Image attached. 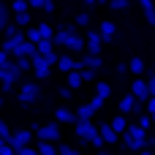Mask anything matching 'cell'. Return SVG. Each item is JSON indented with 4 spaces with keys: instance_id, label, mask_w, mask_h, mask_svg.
<instances>
[{
    "instance_id": "cell-5",
    "label": "cell",
    "mask_w": 155,
    "mask_h": 155,
    "mask_svg": "<svg viewBox=\"0 0 155 155\" xmlns=\"http://www.w3.org/2000/svg\"><path fill=\"white\" fill-rule=\"evenodd\" d=\"M101 49H104V41H101L98 30H87V35H84V52L87 54H101Z\"/></svg>"
},
{
    "instance_id": "cell-47",
    "label": "cell",
    "mask_w": 155,
    "mask_h": 155,
    "mask_svg": "<svg viewBox=\"0 0 155 155\" xmlns=\"http://www.w3.org/2000/svg\"><path fill=\"white\" fill-rule=\"evenodd\" d=\"M82 3H84V5H95V0H82Z\"/></svg>"
},
{
    "instance_id": "cell-8",
    "label": "cell",
    "mask_w": 155,
    "mask_h": 155,
    "mask_svg": "<svg viewBox=\"0 0 155 155\" xmlns=\"http://www.w3.org/2000/svg\"><path fill=\"white\" fill-rule=\"evenodd\" d=\"M11 54H14V60H19V57H27V60H33V57L38 54V49H35V44H30V41H22V44H19V46H16Z\"/></svg>"
},
{
    "instance_id": "cell-36",
    "label": "cell",
    "mask_w": 155,
    "mask_h": 155,
    "mask_svg": "<svg viewBox=\"0 0 155 155\" xmlns=\"http://www.w3.org/2000/svg\"><path fill=\"white\" fill-rule=\"evenodd\" d=\"M57 93H60V98H63V101H71V98H74V90H68V87H63V84L57 87Z\"/></svg>"
},
{
    "instance_id": "cell-31",
    "label": "cell",
    "mask_w": 155,
    "mask_h": 155,
    "mask_svg": "<svg viewBox=\"0 0 155 155\" xmlns=\"http://www.w3.org/2000/svg\"><path fill=\"white\" fill-rule=\"evenodd\" d=\"M14 65H16L19 71H30V68H33V60H27V57H19V60H14Z\"/></svg>"
},
{
    "instance_id": "cell-35",
    "label": "cell",
    "mask_w": 155,
    "mask_h": 155,
    "mask_svg": "<svg viewBox=\"0 0 155 155\" xmlns=\"http://www.w3.org/2000/svg\"><path fill=\"white\" fill-rule=\"evenodd\" d=\"M109 8H114V11H125V8H128V0H109Z\"/></svg>"
},
{
    "instance_id": "cell-29",
    "label": "cell",
    "mask_w": 155,
    "mask_h": 155,
    "mask_svg": "<svg viewBox=\"0 0 155 155\" xmlns=\"http://www.w3.org/2000/svg\"><path fill=\"white\" fill-rule=\"evenodd\" d=\"M74 22H76V27H87V25H90V14H87V11H79V14L74 16Z\"/></svg>"
},
{
    "instance_id": "cell-2",
    "label": "cell",
    "mask_w": 155,
    "mask_h": 155,
    "mask_svg": "<svg viewBox=\"0 0 155 155\" xmlns=\"http://www.w3.org/2000/svg\"><path fill=\"white\" fill-rule=\"evenodd\" d=\"M33 134L38 136V142H60V125L57 123H46V125H30Z\"/></svg>"
},
{
    "instance_id": "cell-51",
    "label": "cell",
    "mask_w": 155,
    "mask_h": 155,
    "mask_svg": "<svg viewBox=\"0 0 155 155\" xmlns=\"http://www.w3.org/2000/svg\"><path fill=\"white\" fill-rule=\"evenodd\" d=\"M150 71H153V74H155V65H153V68H150Z\"/></svg>"
},
{
    "instance_id": "cell-9",
    "label": "cell",
    "mask_w": 155,
    "mask_h": 155,
    "mask_svg": "<svg viewBox=\"0 0 155 155\" xmlns=\"http://www.w3.org/2000/svg\"><path fill=\"white\" fill-rule=\"evenodd\" d=\"M57 68H60L63 74H71V71H82L79 60H74L71 54H57Z\"/></svg>"
},
{
    "instance_id": "cell-22",
    "label": "cell",
    "mask_w": 155,
    "mask_h": 155,
    "mask_svg": "<svg viewBox=\"0 0 155 155\" xmlns=\"http://www.w3.org/2000/svg\"><path fill=\"white\" fill-rule=\"evenodd\" d=\"M19 35H22V30H19V27L14 25V19H11V22L5 25V30H3V38H5V41H11V38H19Z\"/></svg>"
},
{
    "instance_id": "cell-7",
    "label": "cell",
    "mask_w": 155,
    "mask_h": 155,
    "mask_svg": "<svg viewBox=\"0 0 155 155\" xmlns=\"http://www.w3.org/2000/svg\"><path fill=\"white\" fill-rule=\"evenodd\" d=\"M98 35H101V41H104V44H112V41H114V35H117L114 22H112V19H104V22H101V27H98Z\"/></svg>"
},
{
    "instance_id": "cell-18",
    "label": "cell",
    "mask_w": 155,
    "mask_h": 155,
    "mask_svg": "<svg viewBox=\"0 0 155 155\" xmlns=\"http://www.w3.org/2000/svg\"><path fill=\"white\" fill-rule=\"evenodd\" d=\"M125 134H128L134 142H144V144H147V131H142L136 123H134V125H128V131H125Z\"/></svg>"
},
{
    "instance_id": "cell-37",
    "label": "cell",
    "mask_w": 155,
    "mask_h": 155,
    "mask_svg": "<svg viewBox=\"0 0 155 155\" xmlns=\"http://www.w3.org/2000/svg\"><path fill=\"white\" fill-rule=\"evenodd\" d=\"M8 136H11V128H8V123H5V120H0V139H5V142H8Z\"/></svg>"
},
{
    "instance_id": "cell-43",
    "label": "cell",
    "mask_w": 155,
    "mask_h": 155,
    "mask_svg": "<svg viewBox=\"0 0 155 155\" xmlns=\"http://www.w3.org/2000/svg\"><path fill=\"white\" fill-rule=\"evenodd\" d=\"M8 63H11V57H8V54H5V52H3V49H0V68H5V65H8Z\"/></svg>"
},
{
    "instance_id": "cell-33",
    "label": "cell",
    "mask_w": 155,
    "mask_h": 155,
    "mask_svg": "<svg viewBox=\"0 0 155 155\" xmlns=\"http://www.w3.org/2000/svg\"><path fill=\"white\" fill-rule=\"evenodd\" d=\"M57 155H82L76 147H71V144H60L57 147Z\"/></svg>"
},
{
    "instance_id": "cell-40",
    "label": "cell",
    "mask_w": 155,
    "mask_h": 155,
    "mask_svg": "<svg viewBox=\"0 0 155 155\" xmlns=\"http://www.w3.org/2000/svg\"><path fill=\"white\" fill-rule=\"evenodd\" d=\"M16 155H38L35 147H22V150H16Z\"/></svg>"
},
{
    "instance_id": "cell-23",
    "label": "cell",
    "mask_w": 155,
    "mask_h": 155,
    "mask_svg": "<svg viewBox=\"0 0 155 155\" xmlns=\"http://www.w3.org/2000/svg\"><path fill=\"white\" fill-rule=\"evenodd\" d=\"M35 27H38V35H41V41H52V38H54V30H52L46 22H41V25H35Z\"/></svg>"
},
{
    "instance_id": "cell-42",
    "label": "cell",
    "mask_w": 155,
    "mask_h": 155,
    "mask_svg": "<svg viewBox=\"0 0 155 155\" xmlns=\"http://www.w3.org/2000/svg\"><path fill=\"white\" fill-rule=\"evenodd\" d=\"M90 106H93V109H95V112H98V109H101V106H104V98H98V95H95V98H93V101H90Z\"/></svg>"
},
{
    "instance_id": "cell-27",
    "label": "cell",
    "mask_w": 155,
    "mask_h": 155,
    "mask_svg": "<svg viewBox=\"0 0 155 155\" xmlns=\"http://www.w3.org/2000/svg\"><path fill=\"white\" fill-rule=\"evenodd\" d=\"M14 25H16L19 30H22V27L27 30V27H30V14H16V16H14Z\"/></svg>"
},
{
    "instance_id": "cell-38",
    "label": "cell",
    "mask_w": 155,
    "mask_h": 155,
    "mask_svg": "<svg viewBox=\"0 0 155 155\" xmlns=\"http://www.w3.org/2000/svg\"><path fill=\"white\" fill-rule=\"evenodd\" d=\"M82 82H95V71L84 68V71H82Z\"/></svg>"
},
{
    "instance_id": "cell-28",
    "label": "cell",
    "mask_w": 155,
    "mask_h": 155,
    "mask_svg": "<svg viewBox=\"0 0 155 155\" xmlns=\"http://www.w3.org/2000/svg\"><path fill=\"white\" fill-rule=\"evenodd\" d=\"M25 41H30V44H38V41H41V35H38V27H33V25H30V27L25 30Z\"/></svg>"
},
{
    "instance_id": "cell-12",
    "label": "cell",
    "mask_w": 155,
    "mask_h": 155,
    "mask_svg": "<svg viewBox=\"0 0 155 155\" xmlns=\"http://www.w3.org/2000/svg\"><path fill=\"white\" fill-rule=\"evenodd\" d=\"M79 65H82V71L84 68H90V71H98L101 65H104V60H101V54H82V60H79Z\"/></svg>"
},
{
    "instance_id": "cell-54",
    "label": "cell",
    "mask_w": 155,
    "mask_h": 155,
    "mask_svg": "<svg viewBox=\"0 0 155 155\" xmlns=\"http://www.w3.org/2000/svg\"><path fill=\"white\" fill-rule=\"evenodd\" d=\"M153 142H155V139H153Z\"/></svg>"
},
{
    "instance_id": "cell-3",
    "label": "cell",
    "mask_w": 155,
    "mask_h": 155,
    "mask_svg": "<svg viewBox=\"0 0 155 155\" xmlns=\"http://www.w3.org/2000/svg\"><path fill=\"white\" fill-rule=\"evenodd\" d=\"M74 131H76L79 142H93V139L98 136V125H95L93 120H76Z\"/></svg>"
},
{
    "instance_id": "cell-45",
    "label": "cell",
    "mask_w": 155,
    "mask_h": 155,
    "mask_svg": "<svg viewBox=\"0 0 155 155\" xmlns=\"http://www.w3.org/2000/svg\"><path fill=\"white\" fill-rule=\"evenodd\" d=\"M25 3H27L30 8H41V5H44V0H25Z\"/></svg>"
},
{
    "instance_id": "cell-34",
    "label": "cell",
    "mask_w": 155,
    "mask_h": 155,
    "mask_svg": "<svg viewBox=\"0 0 155 155\" xmlns=\"http://www.w3.org/2000/svg\"><path fill=\"white\" fill-rule=\"evenodd\" d=\"M136 125H139V128H142V131H150V125H153V120H150V114H142V117H139V123H136Z\"/></svg>"
},
{
    "instance_id": "cell-15",
    "label": "cell",
    "mask_w": 155,
    "mask_h": 155,
    "mask_svg": "<svg viewBox=\"0 0 155 155\" xmlns=\"http://www.w3.org/2000/svg\"><path fill=\"white\" fill-rule=\"evenodd\" d=\"M54 120H57V123H74V125H76V114H74L68 106H57V109H54Z\"/></svg>"
},
{
    "instance_id": "cell-24",
    "label": "cell",
    "mask_w": 155,
    "mask_h": 155,
    "mask_svg": "<svg viewBox=\"0 0 155 155\" xmlns=\"http://www.w3.org/2000/svg\"><path fill=\"white\" fill-rule=\"evenodd\" d=\"M35 49H38V54H41V57H49V54H54V46H52V41H38V44H35Z\"/></svg>"
},
{
    "instance_id": "cell-52",
    "label": "cell",
    "mask_w": 155,
    "mask_h": 155,
    "mask_svg": "<svg viewBox=\"0 0 155 155\" xmlns=\"http://www.w3.org/2000/svg\"><path fill=\"white\" fill-rule=\"evenodd\" d=\"M153 8H155V0H153Z\"/></svg>"
},
{
    "instance_id": "cell-26",
    "label": "cell",
    "mask_w": 155,
    "mask_h": 155,
    "mask_svg": "<svg viewBox=\"0 0 155 155\" xmlns=\"http://www.w3.org/2000/svg\"><path fill=\"white\" fill-rule=\"evenodd\" d=\"M95 95H98V98H104V101H106V98H109V95H112V87H109V84H106V82H95Z\"/></svg>"
},
{
    "instance_id": "cell-48",
    "label": "cell",
    "mask_w": 155,
    "mask_h": 155,
    "mask_svg": "<svg viewBox=\"0 0 155 155\" xmlns=\"http://www.w3.org/2000/svg\"><path fill=\"white\" fill-rule=\"evenodd\" d=\"M142 155H155V153H153V150H142Z\"/></svg>"
},
{
    "instance_id": "cell-13",
    "label": "cell",
    "mask_w": 155,
    "mask_h": 155,
    "mask_svg": "<svg viewBox=\"0 0 155 155\" xmlns=\"http://www.w3.org/2000/svg\"><path fill=\"white\" fill-rule=\"evenodd\" d=\"M98 136L104 139V144H117V139H120V136L112 131L109 123H101V125H98Z\"/></svg>"
},
{
    "instance_id": "cell-46",
    "label": "cell",
    "mask_w": 155,
    "mask_h": 155,
    "mask_svg": "<svg viewBox=\"0 0 155 155\" xmlns=\"http://www.w3.org/2000/svg\"><path fill=\"white\" fill-rule=\"evenodd\" d=\"M147 112L155 114V98H147Z\"/></svg>"
},
{
    "instance_id": "cell-39",
    "label": "cell",
    "mask_w": 155,
    "mask_h": 155,
    "mask_svg": "<svg viewBox=\"0 0 155 155\" xmlns=\"http://www.w3.org/2000/svg\"><path fill=\"white\" fill-rule=\"evenodd\" d=\"M0 155H16V150H14V147L5 142V144H0Z\"/></svg>"
},
{
    "instance_id": "cell-53",
    "label": "cell",
    "mask_w": 155,
    "mask_h": 155,
    "mask_svg": "<svg viewBox=\"0 0 155 155\" xmlns=\"http://www.w3.org/2000/svg\"><path fill=\"white\" fill-rule=\"evenodd\" d=\"M128 3H131V0H128ZM136 3H139V0H136Z\"/></svg>"
},
{
    "instance_id": "cell-1",
    "label": "cell",
    "mask_w": 155,
    "mask_h": 155,
    "mask_svg": "<svg viewBox=\"0 0 155 155\" xmlns=\"http://www.w3.org/2000/svg\"><path fill=\"white\" fill-rule=\"evenodd\" d=\"M16 98L22 106H33L35 101H41V84L38 82H25L19 90H16Z\"/></svg>"
},
{
    "instance_id": "cell-10",
    "label": "cell",
    "mask_w": 155,
    "mask_h": 155,
    "mask_svg": "<svg viewBox=\"0 0 155 155\" xmlns=\"http://www.w3.org/2000/svg\"><path fill=\"white\" fill-rule=\"evenodd\" d=\"M131 95H134L136 101H147V98H150L147 84H144V79H142V76H136V79L131 82Z\"/></svg>"
},
{
    "instance_id": "cell-44",
    "label": "cell",
    "mask_w": 155,
    "mask_h": 155,
    "mask_svg": "<svg viewBox=\"0 0 155 155\" xmlns=\"http://www.w3.org/2000/svg\"><path fill=\"white\" fill-rule=\"evenodd\" d=\"M90 144H93V147H98V150H104V139H101V136H95Z\"/></svg>"
},
{
    "instance_id": "cell-41",
    "label": "cell",
    "mask_w": 155,
    "mask_h": 155,
    "mask_svg": "<svg viewBox=\"0 0 155 155\" xmlns=\"http://www.w3.org/2000/svg\"><path fill=\"white\" fill-rule=\"evenodd\" d=\"M41 8H44L46 14H52V11L57 8V5H54V0H44V5H41Z\"/></svg>"
},
{
    "instance_id": "cell-50",
    "label": "cell",
    "mask_w": 155,
    "mask_h": 155,
    "mask_svg": "<svg viewBox=\"0 0 155 155\" xmlns=\"http://www.w3.org/2000/svg\"><path fill=\"white\" fill-rule=\"evenodd\" d=\"M3 104H5V101H3V95H0V109H3Z\"/></svg>"
},
{
    "instance_id": "cell-30",
    "label": "cell",
    "mask_w": 155,
    "mask_h": 155,
    "mask_svg": "<svg viewBox=\"0 0 155 155\" xmlns=\"http://www.w3.org/2000/svg\"><path fill=\"white\" fill-rule=\"evenodd\" d=\"M27 8H30V5H27L25 0H14V3H11V11H14V14H27Z\"/></svg>"
},
{
    "instance_id": "cell-17",
    "label": "cell",
    "mask_w": 155,
    "mask_h": 155,
    "mask_svg": "<svg viewBox=\"0 0 155 155\" xmlns=\"http://www.w3.org/2000/svg\"><path fill=\"white\" fill-rule=\"evenodd\" d=\"M65 84H68V90H79L84 82H82V71H71V74H65Z\"/></svg>"
},
{
    "instance_id": "cell-21",
    "label": "cell",
    "mask_w": 155,
    "mask_h": 155,
    "mask_svg": "<svg viewBox=\"0 0 155 155\" xmlns=\"http://www.w3.org/2000/svg\"><path fill=\"white\" fill-rule=\"evenodd\" d=\"M11 22V8H8V3H3L0 0V33L5 30V25Z\"/></svg>"
},
{
    "instance_id": "cell-14",
    "label": "cell",
    "mask_w": 155,
    "mask_h": 155,
    "mask_svg": "<svg viewBox=\"0 0 155 155\" xmlns=\"http://www.w3.org/2000/svg\"><path fill=\"white\" fill-rule=\"evenodd\" d=\"M109 125H112V131H114L117 136H123V134L128 131V125H131V123H128V117H123V114H114V117L109 120Z\"/></svg>"
},
{
    "instance_id": "cell-20",
    "label": "cell",
    "mask_w": 155,
    "mask_h": 155,
    "mask_svg": "<svg viewBox=\"0 0 155 155\" xmlns=\"http://www.w3.org/2000/svg\"><path fill=\"white\" fill-rule=\"evenodd\" d=\"M76 120H93V114H95V109L90 106V104H82V106H76Z\"/></svg>"
},
{
    "instance_id": "cell-25",
    "label": "cell",
    "mask_w": 155,
    "mask_h": 155,
    "mask_svg": "<svg viewBox=\"0 0 155 155\" xmlns=\"http://www.w3.org/2000/svg\"><path fill=\"white\" fill-rule=\"evenodd\" d=\"M38 155H57V147L52 144V142H38Z\"/></svg>"
},
{
    "instance_id": "cell-49",
    "label": "cell",
    "mask_w": 155,
    "mask_h": 155,
    "mask_svg": "<svg viewBox=\"0 0 155 155\" xmlns=\"http://www.w3.org/2000/svg\"><path fill=\"white\" fill-rule=\"evenodd\" d=\"M98 155H109V150H98Z\"/></svg>"
},
{
    "instance_id": "cell-16",
    "label": "cell",
    "mask_w": 155,
    "mask_h": 155,
    "mask_svg": "<svg viewBox=\"0 0 155 155\" xmlns=\"http://www.w3.org/2000/svg\"><path fill=\"white\" fill-rule=\"evenodd\" d=\"M128 71H131V74H136V76H144V74H147V65H144V60H142V57H131Z\"/></svg>"
},
{
    "instance_id": "cell-32",
    "label": "cell",
    "mask_w": 155,
    "mask_h": 155,
    "mask_svg": "<svg viewBox=\"0 0 155 155\" xmlns=\"http://www.w3.org/2000/svg\"><path fill=\"white\" fill-rule=\"evenodd\" d=\"M144 84H147V93H150V98H155V74H153V71L147 74V79H144Z\"/></svg>"
},
{
    "instance_id": "cell-4",
    "label": "cell",
    "mask_w": 155,
    "mask_h": 155,
    "mask_svg": "<svg viewBox=\"0 0 155 155\" xmlns=\"http://www.w3.org/2000/svg\"><path fill=\"white\" fill-rule=\"evenodd\" d=\"M30 139H33V131L22 128V131H11V136H8V144H11L14 150H22V147H30Z\"/></svg>"
},
{
    "instance_id": "cell-11",
    "label": "cell",
    "mask_w": 155,
    "mask_h": 155,
    "mask_svg": "<svg viewBox=\"0 0 155 155\" xmlns=\"http://www.w3.org/2000/svg\"><path fill=\"white\" fill-rule=\"evenodd\" d=\"M139 109H142V106H139V101H136L131 93L120 98V114H123V117H128L131 112H139Z\"/></svg>"
},
{
    "instance_id": "cell-6",
    "label": "cell",
    "mask_w": 155,
    "mask_h": 155,
    "mask_svg": "<svg viewBox=\"0 0 155 155\" xmlns=\"http://www.w3.org/2000/svg\"><path fill=\"white\" fill-rule=\"evenodd\" d=\"M65 30H68V35H65V44H63V46L71 49V52H82V54H84V38H82L74 27H65Z\"/></svg>"
},
{
    "instance_id": "cell-19",
    "label": "cell",
    "mask_w": 155,
    "mask_h": 155,
    "mask_svg": "<svg viewBox=\"0 0 155 155\" xmlns=\"http://www.w3.org/2000/svg\"><path fill=\"white\" fill-rule=\"evenodd\" d=\"M139 5H142V14H144V19L155 25V8H153V0H139Z\"/></svg>"
}]
</instances>
